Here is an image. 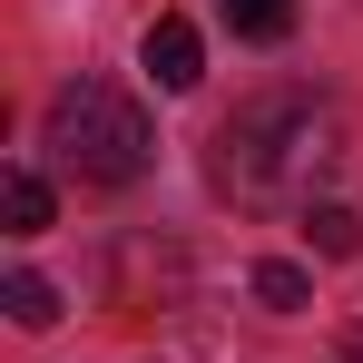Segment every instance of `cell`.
I'll list each match as a JSON object with an SVG mask.
<instances>
[{
  "instance_id": "obj_1",
  "label": "cell",
  "mask_w": 363,
  "mask_h": 363,
  "mask_svg": "<svg viewBox=\"0 0 363 363\" xmlns=\"http://www.w3.org/2000/svg\"><path fill=\"white\" fill-rule=\"evenodd\" d=\"M334 157H344V118H334L314 89L245 99L236 118L216 128V147H206V167H216V186H226L236 206H295V216L324 196Z\"/></svg>"
},
{
  "instance_id": "obj_2",
  "label": "cell",
  "mask_w": 363,
  "mask_h": 363,
  "mask_svg": "<svg viewBox=\"0 0 363 363\" xmlns=\"http://www.w3.org/2000/svg\"><path fill=\"white\" fill-rule=\"evenodd\" d=\"M50 147H60L69 177L128 186V177H147L157 128H147V108H138L128 89H108V79H69L60 99H50Z\"/></svg>"
},
{
  "instance_id": "obj_3",
  "label": "cell",
  "mask_w": 363,
  "mask_h": 363,
  "mask_svg": "<svg viewBox=\"0 0 363 363\" xmlns=\"http://www.w3.org/2000/svg\"><path fill=\"white\" fill-rule=\"evenodd\" d=\"M138 60H147V79H157V89H196V79H206V50H196V30H186L177 10H167V20H147Z\"/></svg>"
},
{
  "instance_id": "obj_4",
  "label": "cell",
  "mask_w": 363,
  "mask_h": 363,
  "mask_svg": "<svg viewBox=\"0 0 363 363\" xmlns=\"http://www.w3.org/2000/svg\"><path fill=\"white\" fill-rule=\"evenodd\" d=\"M304 245L344 265V255H363V216L344 206V196H314V206H304Z\"/></svg>"
},
{
  "instance_id": "obj_5",
  "label": "cell",
  "mask_w": 363,
  "mask_h": 363,
  "mask_svg": "<svg viewBox=\"0 0 363 363\" xmlns=\"http://www.w3.org/2000/svg\"><path fill=\"white\" fill-rule=\"evenodd\" d=\"M245 285H255V304H265V314H304V304H314V275H304V265H285V255H265Z\"/></svg>"
},
{
  "instance_id": "obj_6",
  "label": "cell",
  "mask_w": 363,
  "mask_h": 363,
  "mask_svg": "<svg viewBox=\"0 0 363 363\" xmlns=\"http://www.w3.org/2000/svg\"><path fill=\"white\" fill-rule=\"evenodd\" d=\"M216 10H226V30L255 40V50H275V40L295 30V0H216Z\"/></svg>"
},
{
  "instance_id": "obj_7",
  "label": "cell",
  "mask_w": 363,
  "mask_h": 363,
  "mask_svg": "<svg viewBox=\"0 0 363 363\" xmlns=\"http://www.w3.org/2000/svg\"><path fill=\"white\" fill-rule=\"evenodd\" d=\"M0 206H10V236H40L50 226V177L40 167H10L0 177Z\"/></svg>"
},
{
  "instance_id": "obj_8",
  "label": "cell",
  "mask_w": 363,
  "mask_h": 363,
  "mask_svg": "<svg viewBox=\"0 0 363 363\" xmlns=\"http://www.w3.org/2000/svg\"><path fill=\"white\" fill-rule=\"evenodd\" d=\"M0 304H10V324H30V334H50V324H60V285H50V275H30V265L0 285Z\"/></svg>"
},
{
  "instance_id": "obj_9",
  "label": "cell",
  "mask_w": 363,
  "mask_h": 363,
  "mask_svg": "<svg viewBox=\"0 0 363 363\" xmlns=\"http://www.w3.org/2000/svg\"><path fill=\"white\" fill-rule=\"evenodd\" d=\"M354 363H363V334H354Z\"/></svg>"
}]
</instances>
